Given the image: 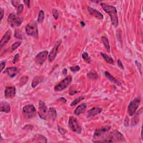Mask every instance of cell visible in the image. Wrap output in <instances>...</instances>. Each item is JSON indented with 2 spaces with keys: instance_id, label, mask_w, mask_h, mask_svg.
<instances>
[{
  "instance_id": "4dcf8cb0",
  "label": "cell",
  "mask_w": 143,
  "mask_h": 143,
  "mask_svg": "<svg viewBox=\"0 0 143 143\" xmlns=\"http://www.w3.org/2000/svg\"><path fill=\"white\" fill-rule=\"evenodd\" d=\"M21 44V43L20 42H16L15 43H13L11 46L12 51L15 50V49H16L19 47V46H20Z\"/></svg>"
},
{
  "instance_id": "836d02e7",
  "label": "cell",
  "mask_w": 143,
  "mask_h": 143,
  "mask_svg": "<svg viewBox=\"0 0 143 143\" xmlns=\"http://www.w3.org/2000/svg\"><path fill=\"white\" fill-rule=\"evenodd\" d=\"M70 69L72 72H78L80 70V67H79V66L77 65V66H75V67H70Z\"/></svg>"
},
{
  "instance_id": "1f68e13d",
  "label": "cell",
  "mask_w": 143,
  "mask_h": 143,
  "mask_svg": "<svg viewBox=\"0 0 143 143\" xmlns=\"http://www.w3.org/2000/svg\"><path fill=\"white\" fill-rule=\"evenodd\" d=\"M28 80V77H23V78H21L20 81V84L21 86H23L25 84H26V82Z\"/></svg>"
},
{
  "instance_id": "7c38bea8",
  "label": "cell",
  "mask_w": 143,
  "mask_h": 143,
  "mask_svg": "<svg viewBox=\"0 0 143 143\" xmlns=\"http://www.w3.org/2000/svg\"><path fill=\"white\" fill-rule=\"evenodd\" d=\"M11 37V31L10 30H7L4 37L2 38L1 42H0V48H2L4 46H5L9 42Z\"/></svg>"
},
{
  "instance_id": "44dd1931",
  "label": "cell",
  "mask_w": 143,
  "mask_h": 143,
  "mask_svg": "<svg viewBox=\"0 0 143 143\" xmlns=\"http://www.w3.org/2000/svg\"><path fill=\"white\" fill-rule=\"evenodd\" d=\"M34 141L38 142H47V140H46V137L45 136H44L42 135H36L33 138Z\"/></svg>"
},
{
  "instance_id": "f1b7e54d",
  "label": "cell",
  "mask_w": 143,
  "mask_h": 143,
  "mask_svg": "<svg viewBox=\"0 0 143 143\" xmlns=\"http://www.w3.org/2000/svg\"><path fill=\"white\" fill-rule=\"evenodd\" d=\"M84 98V96H81V97H78L77 98H76V100H74L72 102L70 103V106H74L76 105V104H78L79 102L81 101L82 100H83Z\"/></svg>"
},
{
  "instance_id": "5bb4252c",
  "label": "cell",
  "mask_w": 143,
  "mask_h": 143,
  "mask_svg": "<svg viewBox=\"0 0 143 143\" xmlns=\"http://www.w3.org/2000/svg\"><path fill=\"white\" fill-rule=\"evenodd\" d=\"M4 73H6L10 77L13 78L19 73V69L18 68L16 67L7 68L5 70Z\"/></svg>"
},
{
  "instance_id": "ba28073f",
  "label": "cell",
  "mask_w": 143,
  "mask_h": 143,
  "mask_svg": "<svg viewBox=\"0 0 143 143\" xmlns=\"http://www.w3.org/2000/svg\"><path fill=\"white\" fill-rule=\"evenodd\" d=\"M48 112V108L45 103L43 101H40L39 103V112H38L40 117L43 120H46Z\"/></svg>"
},
{
  "instance_id": "30bf717a",
  "label": "cell",
  "mask_w": 143,
  "mask_h": 143,
  "mask_svg": "<svg viewBox=\"0 0 143 143\" xmlns=\"http://www.w3.org/2000/svg\"><path fill=\"white\" fill-rule=\"evenodd\" d=\"M62 41L59 40L56 43V44L54 45V47L52 49V50L50 52L49 55V62H52L53 60L56 58V57L57 56V51L58 50V48L60 46V44H61Z\"/></svg>"
},
{
  "instance_id": "e0dca14e",
  "label": "cell",
  "mask_w": 143,
  "mask_h": 143,
  "mask_svg": "<svg viewBox=\"0 0 143 143\" xmlns=\"http://www.w3.org/2000/svg\"><path fill=\"white\" fill-rule=\"evenodd\" d=\"M102 109L99 107H93V109H91L88 112V117H91L92 116H94L96 115L100 114L101 113Z\"/></svg>"
},
{
  "instance_id": "9c48e42d",
  "label": "cell",
  "mask_w": 143,
  "mask_h": 143,
  "mask_svg": "<svg viewBox=\"0 0 143 143\" xmlns=\"http://www.w3.org/2000/svg\"><path fill=\"white\" fill-rule=\"evenodd\" d=\"M48 55V51L45 50L38 53L35 57V61L38 65H42L47 58Z\"/></svg>"
},
{
  "instance_id": "60d3db41",
  "label": "cell",
  "mask_w": 143,
  "mask_h": 143,
  "mask_svg": "<svg viewBox=\"0 0 143 143\" xmlns=\"http://www.w3.org/2000/svg\"><path fill=\"white\" fill-rule=\"evenodd\" d=\"M24 2L25 4V5H27V6H28L29 7H30V1H24Z\"/></svg>"
},
{
  "instance_id": "5b68a950",
  "label": "cell",
  "mask_w": 143,
  "mask_h": 143,
  "mask_svg": "<svg viewBox=\"0 0 143 143\" xmlns=\"http://www.w3.org/2000/svg\"><path fill=\"white\" fill-rule=\"evenodd\" d=\"M68 125L69 128L77 134H80L81 133L82 128L76 118L74 117H70L69 120Z\"/></svg>"
},
{
  "instance_id": "ffe728a7",
  "label": "cell",
  "mask_w": 143,
  "mask_h": 143,
  "mask_svg": "<svg viewBox=\"0 0 143 143\" xmlns=\"http://www.w3.org/2000/svg\"><path fill=\"white\" fill-rule=\"evenodd\" d=\"M36 111V109L33 104H29L23 107V112L25 114H31Z\"/></svg>"
},
{
  "instance_id": "277c9868",
  "label": "cell",
  "mask_w": 143,
  "mask_h": 143,
  "mask_svg": "<svg viewBox=\"0 0 143 143\" xmlns=\"http://www.w3.org/2000/svg\"><path fill=\"white\" fill-rule=\"evenodd\" d=\"M7 21L11 27H18L23 23V18L19 17L15 13H11L9 16Z\"/></svg>"
},
{
  "instance_id": "484cf974",
  "label": "cell",
  "mask_w": 143,
  "mask_h": 143,
  "mask_svg": "<svg viewBox=\"0 0 143 143\" xmlns=\"http://www.w3.org/2000/svg\"><path fill=\"white\" fill-rule=\"evenodd\" d=\"M104 75H105V76L106 77L108 78L110 81L111 82H114V83H117V84H120V83L119 82H118V81L116 79H115L113 76H111L110 75V73L109 72H106L105 73H104Z\"/></svg>"
},
{
  "instance_id": "b9f144b4",
  "label": "cell",
  "mask_w": 143,
  "mask_h": 143,
  "mask_svg": "<svg viewBox=\"0 0 143 143\" xmlns=\"http://www.w3.org/2000/svg\"><path fill=\"white\" fill-rule=\"evenodd\" d=\"M77 92H78V91H70L69 92V95H75L76 94V93H77Z\"/></svg>"
},
{
  "instance_id": "d6986e66",
  "label": "cell",
  "mask_w": 143,
  "mask_h": 143,
  "mask_svg": "<svg viewBox=\"0 0 143 143\" xmlns=\"http://www.w3.org/2000/svg\"><path fill=\"white\" fill-rule=\"evenodd\" d=\"M44 79L43 76H36L34 78L31 83V86L32 88H35L37 87L38 84L40 83L41 82H42Z\"/></svg>"
},
{
  "instance_id": "e575fe53",
  "label": "cell",
  "mask_w": 143,
  "mask_h": 143,
  "mask_svg": "<svg viewBox=\"0 0 143 143\" xmlns=\"http://www.w3.org/2000/svg\"><path fill=\"white\" fill-rule=\"evenodd\" d=\"M53 16L55 18V19H56V20L58 19V18L59 17V12L57 10L54 9L53 10Z\"/></svg>"
},
{
  "instance_id": "3957f363",
  "label": "cell",
  "mask_w": 143,
  "mask_h": 143,
  "mask_svg": "<svg viewBox=\"0 0 143 143\" xmlns=\"http://www.w3.org/2000/svg\"><path fill=\"white\" fill-rule=\"evenodd\" d=\"M25 31L26 34L34 38L38 37V29L37 24L35 22H30L26 25L25 27Z\"/></svg>"
},
{
  "instance_id": "cb8c5ba5",
  "label": "cell",
  "mask_w": 143,
  "mask_h": 143,
  "mask_svg": "<svg viewBox=\"0 0 143 143\" xmlns=\"http://www.w3.org/2000/svg\"><path fill=\"white\" fill-rule=\"evenodd\" d=\"M101 56H102V57L104 58V59L105 60L107 63H109V64H114V60L111 57H109L108 55H107L106 54L104 53H101Z\"/></svg>"
},
{
  "instance_id": "ee69618b",
  "label": "cell",
  "mask_w": 143,
  "mask_h": 143,
  "mask_svg": "<svg viewBox=\"0 0 143 143\" xmlns=\"http://www.w3.org/2000/svg\"><path fill=\"white\" fill-rule=\"evenodd\" d=\"M81 25H82V26H84L85 25H86V24H85L84 23V22H83V21H81Z\"/></svg>"
},
{
  "instance_id": "2e32d148",
  "label": "cell",
  "mask_w": 143,
  "mask_h": 143,
  "mask_svg": "<svg viewBox=\"0 0 143 143\" xmlns=\"http://www.w3.org/2000/svg\"><path fill=\"white\" fill-rule=\"evenodd\" d=\"M86 108L87 104L86 103H82L77 107L75 111H74V114L76 115V116H79L80 114L83 113L86 110Z\"/></svg>"
},
{
  "instance_id": "8fae6325",
  "label": "cell",
  "mask_w": 143,
  "mask_h": 143,
  "mask_svg": "<svg viewBox=\"0 0 143 143\" xmlns=\"http://www.w3.org/2000/svg\"><path fill=\"white\" fill-rule=\"evenodd\" d=\"M16 88L15 87H7L5 91V96L6 98H12L15 96Z\"/></svg>"
},
{
  "instance_id": "f35d334b",
  "label": "cell",
  "mask_w": 143,
  "mask_h": 143,
  "mask_svg": "<svg viewBox=\"0 0 143 143\" xmlns=\"http://www.w3.org/2000/svg\"><path fill=\"white\" fill-rule=\"evenodd\" d=\"M5 65H6V62H5V61L1 62V71L3 70V69L5 67Z\"/></svg>"
},
{
  "instance_id": "8d00e7d4",
  "label": "cell",
  "mask_w": 143,
  "mask_h": 143,
  "mask_svg": "<svg viewBox=\"0 0 143 143\" xmlns=\"http://www.w3.org/2000/svg\"><path fill=\"white\" fill-rule=\"evenodd\" d=\"M117 64H118V65H119V67L120 68L122 69H124V68H123V65L122 64V63L120 59H119V60H117Z\"/></svg>"
},
{
  "instance_id": "4fadbf2b",
  "label": "cell",
  "mask_w": 143,
  "mask_h": 143,
  "mask_svg": "<svg viewBox=\"0 0 143 143\" xmlns=\"http://www.w3.org/2000/svg\"><path fill=\"white\" fill-rule=\"evenodd\" d=\"M87 10L90 13V14L95 16L96 18H97L98 19H100V20H102V19H103V15L100 12H99L98 11L93 9V8L91 7H88Z\"/></svg>"
},
{
  "instance_id": "7402d4cb",
  "label": "cell",
  "mask_w": 143,
  "mask_h": 143,
  "mask_svg": "<svg viewBox=\"0 0 143 143\" xmlns=\"http://www.w3.org/2000/svg\"><path fill=\"white\" fill-rule=\"evenodd\" d=\"M48 114H49V116L51 119H52L53 120H55V119H56V117L57 116V111L56 110V109L53 108V107H50V108L49 109Z\"/></svg>"
},
{
  "instance_id": "603a6c76",
  "label": "cell",
  "mask_w": 143,
  "mask_h": 143,
  "mask_svg": "<svg viewBox=\"0 0 143 143\" xmlns=\"http://www.w3.org/2000/svg\"><path fill=\"white\" fill-rule=\"evenodd\" d=\"M102 43L103 44V45L104 46V47L106 48V49H107V51L110 53V46L109 45V42L108 39L105 37H103L102 38Z\"/></svg>"
},
{
  "instance_id": "52a82bcc",
  "label": "cell",
  "mask_w": 143,
  "mask_h": 143,
  "mask_svg": "<svg viewBox=\"0 0 143 143\" xmlns=\"http://www.w3.org/2000/svg\"><path fill=\"white\" fill-rule=\"evenodd\" d=\"M141 102V99L140 97L136 98L135 99L131 101L128 107V113L130 116H133L136 112V110L138 108L139 104Z\"/></svg>"
},
{
  "instance_id": "f546056e",
  "label": "cell",
  "mask_w": 143,
  "mask_h": 143,
  "mask_svg": "<svg viewBox=\"0 0 143 143\" xmlns=\"http://www.w3.org/2000/svg\"><path fill=\"white\" fill-rule=\"evenodd\" d=\"M82 58H83V60H85L87 63H91V59L87 52H84V53L82 54Z\"/></svg>"
},
{
  "instance_id": "d4e9b609",
  "label": "cell",
  "mask_w": 143,
  "mask_h": 143,
  "mask_svg": "<svg viewBox=\"0 0 143 143\" xmlns=\"http://www.w3.org/2000/svg\"><path fill=\"white\" fill-rule=\"evenodd\" d=\"M87 76L88 78L91 79H96L98 77L97 73H96V72L94 70H91L89 72L87 73Z\"/></svg>"
},
{
  "instance_id": "83f0119b",
  "label": "cell",
  "mask_w": 143,
  "mask_h": 143,
  "mask_svg": "<svg viewBox=\"0 0 143 143\" xmlns=\"http://www.w3.org/2000/svg\"><path fill=\"white\" fill-rule=\"evenodd\" d=\"M15 37L16 38L19 39H23L24 38L23 34H22L21 31L20 30H16L15 33Z\"/></svg>"
},
{
  "instance_id": "ac0fdd59",
  "label": "cell",
  "mask_w": 143,
  "mask_h": 143,
  "mask_svg": "<svg viewBox=\"0 0 143 143\" xmlns=\"http://www.w3.org/2000/svg\"><path fill=\"white\" fill-rule=\"evenodd\" d=\"M0 111L1 112H6V113H9L11 111V107L9 103L7 102H2L1 103V106H0Z\"/></svg>"
},
{
  "instance_id": "4316f807",
  "label": "cell",
  "mask_w": 143,
  "mask_h": 143,
  "mask_svg": "<svg viewBox=\"0 0 143 143\" xmlns=\"http://www.w3.org/2000/svg\"><path fill=\"white\" fill-rule=\"evenodd\" d=\"M44 20V12L43 10H41L40 11L39 16H38V22L41 24L43 23Z\"/></svg>"
},
{
  "instance_id": "74e56055",
  "label": "cell",
  "mask_w": 143,
  "mask_h": 143,
  "mask_svg": "<svg viewBox=\"0 0 143 143\" xmlns=\"http://www.w3.org/2000/svg\"><path fill=\"white\" fill-rule=\"evenodd\" d=\"M19 54H16L15 57H14V58H13V63H15L16 62V61L18 60L19 59Z\"/></svg>"
},
{
  "instance_id": "7bdbcfd3",
  "label": "cell",
  "mask_w": 143,
  "mask_h": 143,
  "mask_svg": "<svg viewBox=\"0 0 143 143\" xmlns=\"http://www.w3.org/2000/svg\"><path fill=\"white\" fill-rule=\"evenodd\" d=\"M67 73V69H64V70H63V74L64 75H66V74Z\"/></svg>"
},
{
  "instance_id": "8992f818",
  "label": "cell",
  "mask_w": 143,
  "mask_h": 143,
  "mask_svg": "<svg viewBox=\"0 0 143 143\" xmlns=\"http://www.w3.org/2000/svg\"><path fill=\"white\" fill-rule=\"evenodd\" d=\"M72 81V77L70 76L67 77L54 87V90L56 92L62 91L65 90L70 84Z\"/></svg>"
},
{
  "instance_id": "9a60e30c",
  "label": "cell",
  "mask_w": 143,
  "mask_h": 143,
  "mask_svg": "<svg viewBox=\"0 0 143 143\" xmlns=\"http://www.w3.org/2000/svg\"><path fill=\"white\" fill-rule=\"evenodd\" d=\"M110 129V126H104L103 128L97 129L95 132L94 139L97 138V137L101 136V135H102L103 134L108 132Z\"/></svg>"
},
{
  "instance_id": "d590c367",
  "label": "cell",
  "mask_w": 143,
  "mask_h": 143,
  "mask_svg": "<svg viewBox=\"0 0 143 143\" xmlns=\"http://www.w3.org/2000/svg\"><path fill=\"white\" fill-rule=\"evenodd\" d=\"M12 5L15 7H17L20 5V1H11Z\"/></svg>"
},
{
  "instance_id": "d6a6232c",
  "label": "cell",
  "mask_w": 143,
  "mask_h": 143,
  "mask_svg": "<svg viewBox=\"0 0 143 143\" xmlns=\"http://www.w3.org/2000/svg\"><path fill=\"white\" fill-rule=\"evenodd\" d=\"M24 9V5L22 4H20V5L17 7V15H19L21 13Z\"/></svg>"
},
{
  "instance_id": "ab89813d",
  "label": "cell",
  "mask_w": 143,
  "mask_h": 143,
  "mask_svg": "<svg viewBox=\"0 0 143 143\" xmlns=\"http://www.w3.org/2000/svg\"><path fill=\"white\" fill-rule=\"evenodd\" d=\"M4 11L3 9H1V21H2V19L4 17Z\"/></svg>"
},
{
  "instance_id": "7a4b0ae2",
  "label": "cell",
  "mask_w": 143,
  "mask_h": 143,
  "mask_svg": "<svg viewBox=\"0 0 143 143\" xmlns=\"http://www.w3.org/2000/svg\"><path fill=\"white\" fill-rule=\"evenodd\" d=\"M101 5L104 11L109 15L112 25L115 27H117L118 25H119V20H118L116 8L113 6H111V5H109L104 3H101Z\"/></svg>"
},
{
  "instance_id": "6da1fadb",
  "label": "cell",
  "mask_w": 143,
  "mask_h": 143,
  "mask_svg": "<svg viewBox=\"0 0 143 143\" xmlns=\"http://www.w3.org/2000/svg\"><path fill=\"white\" fill-rule=\"evenodd\" d=\"M106 133L101 135L96 139H93V141L98 142H114L124 141L125 138L121 133L117 131H113L109 134L105 135Z\"/></svg>"
}]
</instances>
